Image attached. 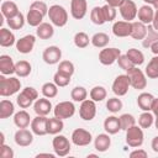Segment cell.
I'll return each mask as SVG.
<instances>
[{
    "label": "cell",
    "mask_w": 158,
    "mask_h": 158,
    "mask_svg": "<svg viewBox=\"0 0 158 158\" xmlns=\"http://www.w3.org/2000/svg\"><path fill=\"white\" fill-rule=\"evenodd\" d=\"M21 89V81L19 77H11V75H0V95L2 98L11 96L16 93H19Z\"/></svg>",
    "instance_id": "1"
},
{
    "label": "cell",
    "mask_w": 158,
    "mask_h": 158,
    "mask_svg": "<svg viewBox=\"0 0 158 158\" xmlns=\"http://www.w3.org/2000/svg\"><path fill=\"white\" fill-rule=\"evenodd\" d=\"M48 17L53 26L64 27L68 22V11L62 5L54 4L48 9Z\"/></svg>",
    "instance_id": "2"
},
{
    "label": "cell",
    "mask_w": 158,
    "mask_h": 158,
    "mask_svg": "<svg viewBox=\"0 0 158 158\" xmlns=\"http://www.w3.org/2000/svg\"><path fill=\"white\" fill-rule=\"evenodd\" d=\"M125 132H126V143H127V146H130L132 148H138L143 144L144 133H143V128L141 126L133 125L130 128H127Z\"/></svg>",
    "instance_id": "3"
},
{
    "label": "cell",
    "mask_w": 158,
    "mask_h": 158,
    "mask_svg": "<svg viewBox=\"0 0 158 158\" xmlns=\"http://www.w3.org/2000/svg\"><path fill=\"white\" fill-rule=\"evenodd\" d=\"M38 99V91L33 86L23 88L16 98V102L21 109H27Z\"/></svg>",
    "instance_id": "4"
},
{
    "label": "cell",
    "mask_w": 158,
    "mask_h": 158,
    "mask_svg": "<svg viewBox=\"0 0 158 158\" xmlns=\"http://www.w3.org/2000/svg\"><path fill=\"white\" fill-rule=\"evenodd\" d=\"M126 74L128 75L131 86L133 89H137V90L146 89V86H147V75L142 69H139L138 67H133V68L128 69L126 72Z\"/></svg>",
    "instance_id": "5"
},
{
    "label": "cell",
    "mask_w": 158,
    "mask_h": 158,
    "mask_svg": "<svg viewBox=\"0 0 158 158\" xmlns=\"http://www.w3.org/2000/svg\"><path fill=\"white\" fill-rule=\"evenodd\" d=\"M52 147H53V151H54L56 156L65 157V156L69 154V152L72 149V143L65 136L58 133L52 139Z\"/></svg>",
    "instance_id": "6"
},
{
    "label": "cell",
    "mask_w": 158,
    "mask_h": 158,
    "mask_svg": "<svg viewBox=\"0 0 158 158\" xmlns=\"http://www.w3.org/2000/svg\"><path fill=\"white\" fill-rule=\"evenodd\" d=\"M121 54V51L116 47H105L99 52V62L102 65H112Z\"/></svg>",
    "instance_id": "7"
},
{
    "label": "cell",
    "mask_w": 158,
    "mask_h": 158,
    "mask_svg": "<svg viewBox=\"0 0 158 158\" xmlns=\"http://www.w3.org/2000/svg\"><path fill=\"white\" fill-rule=\"evenodd\" d=\"M131 86V83H130V78L127 74H120L117 75L114 81H112V93L116 95V96H123L128 93V89Z\"/></svg>",
    "instance_id": "8"
},
{
    "label": "cell",
    "mask_w": 158,
    "mask_h": 158,
    "mask_svg": "<svg viewBox=\"0 0 158 158\" xmlns=\"http://www.w3.org/2000/svg\"><path fill=\"white\" fill-rule=\"evenodd\" d=\"M53 114L60 120L70 118L75 114V106L72 101H60L53 107Z\"/></svg>",
    "instance_id": "9"
},
{
    "label": "cell",
    "mask_w": 158,
    "mask_h": 158,
    "mask_svg": "<svg viewBox=\"0 0 158 158\" xmlns=\"http://www.w3.org/2000/svg\"><path fill=\"white\" fill-rule=\"evenodd\" d=\"M70 141H72L73 144H75L78 147H85V146H89L93 142V136L85 128H75L72 132Z\"/></svg>",
    "instance_id": "10"
},
{
    "label": "cell",
    "mask_w": 158,
    "mask_h": 158,
    "mask_svg": "<svg viewBox=\"0 0 158 158\" xmlns=\"http://www.w3.org/2000/svg\"><path fill=\"white\" fill-rule=\"evenodd\" d=\"M79 116L84 121H91L96 116V102L91 99H86L80 102Z\"/></svg>",
    "instance_id": "11"
},
{
    "label": "cell",
    "mask_w": 158,
    "mask_h": 158,
    "mask_svg": "<svg viewBox=\"0 0 158 158\" xmlns=\"http://www.w3.org/2000/svg\"><path fill=\"white\" fill-rule=\"evenodd\" d=\"M118 11H120L121 17H122L125 21L132 22V21L137 17V11H138V9H137V5H136L135 1H132V0H125V1L120 5Z\"/></svg>",
    "instance_id": "12"
},
{
    "label": "cell",
    "mask_w": 158,
    "mask_h": 158,
    "mask_svg": "<svg viewBox=\"0 0 158 158\" xmlns=\"http://www.w3.org/2000/svg\"><path fill=\"white\" fill-rule=\"evenodd\" d=\"M36 44V36L35 35H26L23 37H21L20 40L16 41V49L19 53H22V54H28L33 51V47Z\"/></svg>",
    "instance_id": "13"
},
{
    "label": "cell",
    "mask_w": 158,
    "mask_h": 158,
    "mask_svg": "<svg viewBox=\"0 0 158 158\" xmlns=\"http://www.w3.org/2000/svg\"><path fill=\"white\" fill-rule=\"evenodd\" d=\"M62 58V49L58 46H49L42 53V59L46 64L53 65L60 62Z\"/></svg>",
    "instance_id": "14"
},
{
    "label": "cell",
    "mask_w": 158,
    "mask_h": 158,
    "mask_svg": "<svg viewBox=\"0 0 158 158\" xmlns=\"http://www.w3.org/2000/svg\"><path fill=\"white\" fill-rule=\"evenodd\" d=\"M88 12L86 0H70V15L75 20H81Z\"/></svg>",
    "instance_id": "15"
},
{
    "label": "cell",
    "mask_w": 158,
    "mask_h": 158,
    "mask_svg": "<svg viewBox=\"0 0 158 158\" xmlns=\"http://www.w3.org/2000/svg\"><path fill=\"white\" fill-rule=\"evenodd\" d=\"M15 143L20 147H28L33 142V132L27 128H19L14 136Z\"/></svg>",
    "instance_id": "16"
},
{
    "label": "cell",
    "mask_w": 158,
    "mask_h": 158,
    "mask_svg": "<svg viewBox=\"0 0 158 158\" xmlns=\"http://www.w3.org/2000/svg\"><path fill=\"white\" fill-rule=\"evenodd\" d=\"M47 120H48L47 116H40V115H37L35 118H32L30 127H31V131L33 132V135H36V136L48 135L47 133Z\"/></svg>",
    "instance_id": "17"
},
{
    "label": "cell",
    "mask_w": 158,
    "mask_h": 158,
    "mask_svg": "<svg viewBox=\"0 0 158 158\" xmlns=\"http://www.w3.org/2000/svg\"><path fill=\"white\" fill-rule=\"evenodd\" d=\"M52 110H53L52 102H51L49 99L46 98V96L40 98V99H37V100L33 102V111L36 112V115L47 116Z\"/></svg>",
    "instance_id": "18"
},
{
    "label": "cell",
    "mask_w": 158,
    "mask_h": 158,
    "mask_svg": "<svg viewBox=\"0 0 158 158\" xmlns=\"http://www.w3.org/2000/svg\"><path fill=\"white\" fill-rule=\"evenodd\" d=\"M132 30V22L130 21H115L112 25V33L116 37H128L131 35Z\"/></svg>",
    "instance_id": "19"
},
{
    "label": "cell",
    "mask_w": 158,
    "mask_h": 158,
    "mask_svg": "<svg viewBox=\"0 0 158 158\" xmlns=\"http://www.w3.org/2000/svg\"><path fill=\"white\" fill-rule=\"evenodd\" d=\"M154 9L152 5H148V4H144L142 5L138 11H137V17H138V21L143 22L144 25H151L153 22V17H154Z\"/></svg>",
    "instance_id": "20"
},
{
    "label": "cell",
    "mask_w": 158,
    "mask_h": 158,
    "mask_svg": "<svg viewBox=\"0 0 158 158\" xmlns=\"http://www.w3.org/2000/svg\"><path fill=\"white\" fill-rule=\"evenodd\" d=\"M104 130L109 135H116V133H118V131H121L120 117H117L115 115L107 116L105 118V121H104Z\"/></svg>",
    "instance_id": "21"
},
{
    "label": "cell",
    "mask_w": 158,
    "mask_h": 158,
    "mask_svg": "<svg viewBox=\"0 0 158 158\" xmlns=\"http://www.w3.org/2000/svg\"><path fill=\"white\" fill-rule=\"evenodd\" d=\"M15 62L9 54L0 56V73L4 75H12L15 74Z\"/></svg>",
    "instance_id": "22"
},
{
    "label": "cell",
    "mask_w": 158,
    "mask_h": 158,
    "mask_svg": "<svg viewBox=\"0 0 158 158\" xmlns=\"http://www.w3.org/2000/svg\"><path fill=\"white\" fill-rule=\"evenodd\" d=\"M31 121H32V118L25 109L14 114V123L17 128H27L31 125Z\"/></svg>",
    "instance_id": "23"
},
{
    "label": "cell",
    "mask_w": 158,
    "mask_h": 158,
    "mask_svg": "<svg viewBox=\"0 0 158 158\" xmlns=\"http://www.w3.org/2000/svg\"><path fill=\"white\" fill-rule=\"evenodd\" d=\"M111 146V137L109 133H99L95 138H94V148L102 153L106 152Z\"/></svg>",
    "instance_id": "24"
},
{
    "label": "cell",
    "mask_w": 158,
    "mask_h": 158,
    "mask_svg": "<svg viewBox=\"0 0 158 158\" xmlns=\"http://www.w3.org/2000/svg\"><path fill=\"white\" fill-rule=\"evenodd\" d=\"M147 35V25H144L141 21H132V30H131V37L137 41H142Z\"/></svg>",
    "instance_id": "25"
},
{
    "label": "cell",
    "mask_w": 158,
    "mask_h": 158,
    "mask_svg": "<svg viewBox=\"0 0 158 158\" xmlns=\"http://www.w3.org/2000/svg\"><path fill=\"white\" fill-rule=\"evenodd\" d=\"M153 101H154V96L151 93L143 91L137 96V105L142 111H151Z\"/></svg>",
    "instance_id": "26"
},
{
    "label": "cell",
    "mask_w": 158,
    "mask_h": 158,
    "mask_svg": "<svg viewBox=\"0 0 158 158\" xmlns=\"http://www.w3.org/2000/svg\"><path fill=\"white\" fill-rule=\"evenodd\" d=\"M64 128V122L63 120L58 118V117H48L47 120V133L48 135H58L63 131Z\"/></svg>",
    "instance_id": "27"
},
{
    "label": "cell",
    "mask_w": 158,
    "mask_h": 158,
    "mask_svg": "<svg viewBox=\"0 0 158 158\" xmlns=\"http://www.w3.org/2000/svg\"><path fill=\"white\" fill-rule=\"evenodd\" d=\"M54 35L53 25L49 22H42L40 26L36 27V36L41 40H49Z\"/></svg>",
    "instance_id": "28"
},
{
    "label": "cell",
    "mask_w": 158,
    "mask_h": 158,
    "mask_svg": "<svg viewBox=\"0 0 158 158\" xmlns=\"http://www.w3.org/2000/svg\"><path fill=\"white\" fill-rule=\"evenodd\" d=\"M16 38L15 35L11 30L1 27L0 28V46L1 47H11L14 44H16Z\"/></svg>",
    "instance_id": "29"
},
{
    "label": "cell",
    "mask_w": 158,
    "mask_h": 158,
    "mask_svg": "<svg viewBox=\"0 0 158 158\" xmlns=\"http://www.w3.org/2000/svg\"><path fill=\"white\" fill-rule=\"evenodd\" d=\"M1 15L2 17L5 19H10L12 16H15L16 14H19V6L15 1H11V0H6V1H2L1 4Z\"/></svg>",
    "instance_id": "30"
},
{
    "label": "cell",
    "mask_w": 158,
    "mask_h": 158,
    "mask_svg": "<svg viewBox=\"0 0 158 158\" xmlns=\"http://www.w3.org/2000/svg\"><path fill=\"white\" fill-rule=\"evenodd\" d=\"M32 72V65L30 62L22 59V60H19L16 62L15 64V74L19 77V78H26L31 74Z\"/></svg>",
    "instance_id": "31"
},
{
    "label": "cell",
    "mask_w": 158,
    "mask_h": 158,
    "mask_svg": "<svg viewBox=\"0 0 158 158\" xmlns=\"http://www.w3.org/2000/svg\"><path fill=\"white\" fill-rule=\"evenodd\" d=\"M15 114V105L11 100L2 99L0 101V118H7Z\"/></svg>",
    "instance_id": "32"
},
{
    "label": "cell",
    "mask_w": 158,
    "mask_h": 158,
    "mask_svg": "<svg viewBox=\"0 0 158 158\" xmlns=\"http://www.w3.org/2000/svg\"><path fill=\"white\" fill-rule=\"evenodd\" d=\"M158 41V31L151 25H147V35L142 40V46L144 48H151V46Z\"/></svg>",
    "instance_id": "33"
},
{
    "label": "cell",
    "mask_w": 158,
    "mask_h": 158,
    "mask_svg": "<svg viewBox=\"0 0 158 158\" xmlns=\"http://www.w3.org/2000/svg\"><path fill=\"white\" fill-rule=\"evenodd\" d=\"M43 17L44 16L40 11L33 10V9H30L28 12H27V15H26V22L30 26H32V27H37V26H40L43 22Z\"/></svg>",
    "instance_id": "34"
},
{
    "label": "cell",
    "mask_w": 158,
    "mask_h": 158,
    "mask_svg": "<svg viewBox=\"0 0 158 158\" xmlns=\"http://www.w3.org/2000/svg\"><path fill=\"white\" fill-rule=\"evenodd\" d=\"M126 56L128 57V59L136 65V67H139L144 63V54L142 51L137 49V48H130L127 52H126Z\"/></svg>",
    "instance_id": "35"
},
{
    "label": "cell",
    "mask_w": 158,
    "mask_h": 158,
    "mask_svg": "<svg viewBox=\"0 0 158 158\" xmlns=\"http://www.w3.org/2000/svg\"><path fill=\"white\" fill-rule=\"evenodd\" d=\"M110 42V37L105 32H96L91 37V44L96 48H105Z\"/></svg>",
    "instance_id": "36"
},
{
    "label": "cell",
    "mask_w": 158,
    "mask_h": 158,
    "mask_svg": "<svg viewBox=\"0 0 158 158\" xmlns=\"http://www.w3.org/2000/svg\"><path fill=\"white\" fill-rule=\"evenodd\" d=\"M25 22H26V17L23 16L22 12H19L12 17L6 19V23L9 25L10 30H20V28H22Z\"/></svg>",
    "instance_id": "37"
},
{
    "label": "cell",
    "mask_w": 158,
    "mask_h": 158,
    "mask_svg": "<svg viewBox=\"0 0 158 158\" xmlns=\"http://www.w3.org/2000/svg\"><path fill=\"white\" fill-rule=\"evenodd\" d=\"M144 73L149 79H158V56H154L146 65Z\"/></svg>",
    "instance_id": "38"
},
{
    "label": "cell",
    "mask_w": 158,
    "mask_h": 158,
    "mask_svg": "<svg viewBox=\"0 0 158 158\" xmlns=\"http://www.w3.org/2000/svg\"><path fill=\"white\" fill-rule=\"evenodd\" d=\"M89 95H90L91 100H94L95 102H100V101H104L106 99L107 91L102 85H95L94 88H91Z\"/></svg>",
    "instance_id": "39"
},
{
    "label": "cell",
    "mask_w": 158,
    "mask_h": 158,
    "mask_svg": "<svg viewBox=\"0 0 158 158\" xmlns=\"http://www.w3.org/2000/svg\"><path fill=\"white\" fill-rule=\"evenodd\" d=\"M90 20H91L93 23L99 25V26H101V25H104L106 22L101 6H94L90 10Z\"/></svg>",
    "instance_id": "40"
},
{
    "label": "cell",
    "mask_w": 158,
    "mask_h": 158,
    "mask_svg": "<svg viewBox=\"0 0 158 158\" xmlns=\"http://www.w3.org/2000/svg\"><path fill=\"white\" fill-rule=\"evenodd\" d=\"M73 42H74L75 47H78V48H86L89 46V43H91V38H89L88 33L80 31L74 35Z\"/></svg>",
    "instance_id": "41"
},
{
    "label": "cell",
    "mask_w": 158,
    "mask_h": 158,
    "mask_svg": "<svg viewBox=\"0 0 158 158\" xmlns=\"http://www.w3.org/2000/svg\"><path fill=\"white\" fill-rule=\"evenodd\" d=\"M41 91H42V95L43 96H46L48 99H53V98H56L58 95V86H57V84L54 81L53 83L47 81V83H44L42 85Z\"/></svg>",
    "instance_id": "42"
},
{
    "label": "cell",
    "mask_w": 158,
    "mask_h": 158,
    "mask_svg": "<svg viewBox=\"0 0 158 158\" xmlns=\"http://www.w3.org/2000/svg\"><path fill=\"white\" fill-rule=\"evenodd\" d=\"M154 123V115L152 111H143L138 116V126L142 128H149Z\"/></svg>",
    "instance_id": "43"
},
{
    "label": "cell",
    "mask_w": 158,
    "mask_h": 158,
    "mask_svg": "<svg viewBox=\"0 0 158 158\" xmlns=\"http://www.w3.org/2000/svg\"><path fill=\"white\" fill-rule=\"evenodd\" d=\"M70 98L75 102H81L88 98V90L84 86H75L70 91Z\"/></svg>",
    "instance_id": "44"
},
{
    "label": "cell",
    "mask_w": 158,
    "mask_h": 158,
    "mask_svg": "<svg viewBox=\"0 0 158 158\" xmlns=\"http://www.w3.org/2000/svg\"><path fill=\"white\" fill-rule=\"evenodd\" d=\"M122 107H123V104H122L121 99H118V96L109 98L107 101H106V109L111 114H117L118 111L122 110Z\"/></svg>",
    "instance_id": "45"
},
{
    "label": "cell",
    "mask_w": 158,
    "mask_h": 158,
    "mask_svg": "<svg viewBox=\"0 0 158 158\" xmlns=\"http://www.w3.org/2000/svg\"><path fill=\"white\" fill-rule=\"evenodd\" d=\"M57 70L60 72V73H64V74H67L69 77H72L74 74V72H75V67H74L73 62L64 59V60H60L58 63V69Z\"/></svg>",
    "instance_id": "46"
},
{
    "label": "cell",
    "mask_w": 158,
    "mask_h": 158,
    "mask_svg": "<svg viewBox=\"0 0 158 158\" xmlns=\"http://www.w3.org/2000/svg\"><path fill=\"white\" fill-rule=\"evenodd\" d=\"M70 78H72V77H69V75H67V74L60 73V72L57 70V72L54 73V75H53V81L57 84L58 88H64V86L69 85Z\"/></svg>",
    "instance_id": "47"
},
{
    "label": "cell",
    "mask_w": 158,
    "mask_h": 158,
    "mask_svg": "<svg viewBox=\"0 0 158 158\" xmlns=\"http://www.w3.org/2000/svg\"><path fill=\"white\" fill-rule=\"evenodd\" d=\"M120 122H121V130L122 131H126L131 126L136 125V118L131 114H122L120 116Z\"/></svg>",
    "instance_id": "48"
},
{
    "label": "cell",
    "mask_w": 158,
    "mask_h": 158,
    "mask_svg": "<svg viewBox=\"0 0 158 158\" xmlns=\"http://www.w3.org/2000/svg\"><path fill=\"white\" fill-rule=\"evenodd\" d=\"M101 7H102V12H104V16H105L106 22H111V21H114L116 19V15H117L116 7H114L111 5H107V4H105Z\"/></svg>",
    "instance_id": "49"
},
{
    "label": "cell",
    "mask_w": 158,
    "mask_h": 158,
    "mask_svg": "<svg viewBox=\"0 0 158 158\" xmlns=\"http://www.w3.org/2000/svg\"><path fill=\"white\" fill-rule=\"evenodd\" d=\"M117 63H118V67H120L122 70H125V72H127L128 69H131V68L136 67V65H135V64L128 59V57L126 56V53H125V54H121V56L118 57Z\"/></svg>",
    "instance_id": "50"
},
{
    "label": "cell",
    "mask_w": 158,
    "mask_h": 158,
    "mask_svg": "<svg viewBox=\"0 0 158 158\" xmlns=\"http://www.w3.org/2000/svg\"><path fill=\"white\" fill-rule=\"evenodd\" d=\"M30 9H33V10H37V11H40L43 16H46V15H48V6H47V4L44 2V1H41V0H35L31 5H30Z\"/></svg>",
    "instance_id": "51"
},
{
    "label": "cell",
    "mask_w": 158,
    "mask_h": 158,
    "mask_svg": "<svg viewBox=\"0 0 158 158\" xmlns=\"http://www.w3.org/2000/svg\"><path fill=\"white\" fill-rule=\"evenodd\" d=\"M0 156L1 158H14L15 153L10 146L4 143V144H0Z\"/></svg>",
    "instance_id": "52"
},
{
    "label": "cell",
    "mask_w": 158,
    "mask_h": 158,
    "mask_svg": "<svg viewBox=\"0 0 158 158\" xmlns=\"http://www.w3.org/2000/svg\"><path fill=\"white\" fill-rule=\"evenodd\" d=\"M130 157L131 158H147L148 153L144 149H142V148H136L135 151H132L130 153Z\"/></svg>",
    "instance_id": "53"
},
{
    "label": "cell",
    "mask_w": 158,
    "mask_h": 158,
    "mask_svg": "<svg viewBox=\"0 0 158 158\" xmlns=\"http://www.w3.org/2000/svg\"><path fill=\"white\" fill-rule=\"evenodd\" d=\"M125 0H105V2L107 4V5H111V6H114V7H120V5Z\"/></svg>",
    "instance_id": "54"
},
{
    "label": "cell",
    "mask_w": 158,
    "mask_h": 158,
    "mask_svg": "<svg viewBox=\"0 0 158 158\" xmlns=\"http://www.w3.org/2000/svg\"><path fill=\"white\" fill-rule=\"evenodd\" d=\"M151 111L153 112L154 117L158 116V98H154V101H153V104H152V109H151Z\"/></svg>",
    "instance_id": "55"
},
{
    "label": "cell",
    "mask_w": 158,
    "mask_h": 158,
    "mask_svg": "<svg viewBox=\"0 0 158 158\" xmlns=\"http://www.w3.org/2000/svg\"><path fill=\"white\" fill-rule=\"evenodd\" d=\"M151 147H152L153 152L158 153V136L153 137V139H152V142H151Z\"/></svg>",
    "instance_id": "56"
},
{
    "label": "cell",
    "mask_w": 158,
    "mask_h": 158,
    "mask_svg": "<svg viewBox=\"0 0 158 158\" xmlns=\"http://www.w3.org/2000/svg\"><path fill=\"white\" fill-rule=\"evenodd\" d=\"M152 26L158 31V10L154 11V17H153V22H152Z\"/></svg>",
    "instance_id": "57"
},
{
    "label": "cell",
    "mask_w": 158,
    "mask_h": 158,
    "mask_svg": "<svg viewBox=\"0 0 158 158\" xmlns=\"http://www.w3.org/2000/svg\"><path fill=\"white\" fill-rule=\"evenodd\" d=\"M151 51H152V53L154 54V56H158V41L157 42H154L152 46H151V48H149Z\"/></svg>",
    "instance_id": "58"
},
{
    "label": "cell",
    "mask_w": 158,
    "mask_h": 158,
    "mask_svg": "<svg viewBox=\"0 0 158 158\" xmlns=\"http://www.w3.org/2000/svg\"><path fill=\"white\" fill-rule=\"evenodd\" d=\"M54 156H56V153L54 154H52V153H38L36 157L37 158H40V157H49V158H53Z\"/></svg>",
    "instance_id": "59"
},
{
    "label": "cell",
    "mask_w": 158,
    "mask_h": 158,
    "mask_svg": "<svg viewBox=\"0 0 158 158\" xmlns=\"http://www.w3.org/2000/svg\"><path fill=\"white\" fill-rule=\"evenodd\" d=\"M143 1H144V4H148V5H152L153 6L158 0H143Z\"/></svg>",
    "instance_id": "60"
},
{
    "label": "cell",
    "mask_w": 158,
    "mask_h": 158,
    "mask_svg": "<svg viewBox=\"0 0 158 158\" xmlns=\"http://www.w3.org/2000/svg\"><path fill=\"white\" fill-rule=\"evenodd\" d=\"M0 138H1L0 144H4V143H5V136H4V133H2V132H0Z\"/></svg>",
    "instance_id": "61"
},
{
    "label": "cell",
    "mask_w": 158,
    "mask_h": 158,
    "mask_svg": "<svg viewBox=\"0 0 158 158\" xmlns=\"http://www.w3.org/2000/svg\"><path fill=\"white\" fill-rule=\"evenodd\" d=\"M154 126H156V128L158 130V116L154 117Z\"/></svg>",
    "instance_id": "62"
},
{
    "label": "cell",
    "mask_w": 158,
    "mask_h": 158,
    "mask_svg": "<svg viewBox=\"0 0 158 158\" xmlns=\"http://www.w3.org/2000/svg\"><path fill=\"white\" fill-rule=\"evenodd\" d=\"M153 9H154V10H158V1H157V2L153 5Z\"/></svg>",
    "instance_id": "63"
},
{
    "label": "cell",
    "mask_w": 158,
    "mask_h": 158,
    "mask_svg": "<svg viewBox=\"0 0 158 158\" xmlns=\"http://www.w3.org/2000/svg\"><path fill=\"white\" fill-rule=\"evenodd\" d=\"M88 157H98L96 154H88Z\"/></svg>",
    "instance_id": "64"
}]
</instances>
